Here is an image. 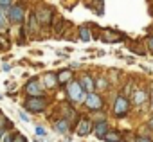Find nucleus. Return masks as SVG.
Returning <instances> with one entry per match:
<instances>
[{
	"label": "nucleus",
	"instance_id": "obj_1",
	"mask_svg": "<svg viewBox=\"0 0 153 142\" xmlns=\"http://www.w3.org/2000/svg\"><path fill=\"white\" fill-rule=\"evenodd\" d=\"M130 112V101L124 95H119L114 103V115L115 117H124Z\"/></svg>",
	"mask_w": 153,
	"mask_h": 142
},
{
	"label": "nucleus",
	"instance_id": "obj_2",
	"mask_svg": "<svg viewBox=\"0 0 153 142\" xmlns=\"http://www.w3.org/2000/svg\"><path fill=\"white\" fill-rule=\"evenodd\" d=\"M67 94H68V97H70V101H74V103H79V101H83V97H85V92H83V88H81V85H79V83H76V81H72V83H68V88H67Z\"/></svg>",
	"mask_w": 153,
	"mask_h": 142
},
{
	"label": "nucleus",
	"instance_id": "obj_3",
	"mask_svg": "<svg viewBox=\"0 0 153 142\" xmlns=\"http://www.w3.org/2000/svg\"><path fill=\"white\" fill-rule=\"evenodd\" d=\"M24 106H25L29 112H33V113H40V112H43V108H45V97H29Z\"/></svg>",
	"mask_w": 153,
	"mask_h": 142
},
{
	"label": "nucleus",
	"instance_id": "obj_4",
	"mask_svg": "<svg viewBox=\"0 0 153 142\" xmlns=\"http://www.w3.org/2000/svg\"><path fill=\"white\" fill-rule=\"evenodd\" d=\"M7 18L11 24H22L24 20V9L20 6H11L9 11H7Z\"/></svg>",
	"mask_w": 153,
	"mask_h": 142
},
{
	"label": "nucleus",
	"instance_id": "obj_5",
	"mask_svg": "<svg viewBox=\"0 0 153 142\" xmlns=\"http://www.w3.org/2000/svg\"><path fill=\"white\" fill-rule=\"evenodd\" d=\"M25 92L31 97H43V90H42V85H40L38 79H31L25 87Z\"/></svg>",
	"mask_w": 153,
	"mask_h": 142
},
{
	"label": "nucleus",
	"instance_id": "obj_6",
	"mask_svg": "<svg viewBox=\"0 0 153 142\" xmlns=\"http://www.w3.org/2000/svg\"><path fill=\"white\" fill-rule=\"evenodd\" d=\"M36 20H38V24H42V25H49L51 20H52V11H51L49 7H40L38 13H36Z\"/></svg>",
	"mask_w": 153,
	"mask_h": 142
},
{
	"label": "nucleus",
	"instance_id": "obj_7",
	"mask_svg": "<svg viewBox=\"0 0 153 142\" xmlns=\"http://www.w3.org/2000/svg\"><path fill=\"white\" fill-rule=\"evenodd\" d=\"M87 108H90V110H99L101 106H103V97L101 95H97V94H87Z\"/></svg>",
	"mask_w": 153,
	"mask_h": 142
},
{
	"label": "nucleus",
	"instance_id": "obj_8",
	"mask_svg": "<svg viewBox=\"0 0 153 142\" xmlns=\"http://www.w3.org/2000/svg\"><path fill=\"white\" fill-rule=\"evenodd\" d=\"M101 36H103V41H106V43H115V41H119V40H123V38H124V34L115 33L114 29H105Z\"/></svg>",
	"mask_w": 153,
	"mask_h": 142
},
{
	"label": "nucleus",
	"instance_id": "obj_9",
	"mask_svg": "<svg viewBox=\"0 0 153 142\" xmlns=\"http://www.w3.org/2000/svg\"><path fill=\"white\" fill-rule=\"evenodd\" d=\"M90 131H92V122H90L88 119H81L79 124H78V129H76V133H78L79 137H85V135H88Z\"/></svg>",
	"mask_w": 153,
	"mask_h": 142
},
{
	"label": "nucleus",
	"instance_id": "obj_10",
	"mask_svg": "<svg viewBox=\"0 0 153 142\" xmlns=\"http://www.w3.org/2000/svg\"><path fill=\"white\" fill-rule=\"evenodd\" d=\"M79 85H81L83 92L87 90V94H92V92H94V88H96V81H94L90 76H83V78H81V81H79Z\"/></svg>",
	"mask_w": 153,
	"mask_h": 142
},
{
	"label": "nucleus",
	"instance_id": "obj_11",
	"mask_svg": "<svg viewBox=\"0 0 153 142\" xmlns=\"http://www.w3.org/2000/svg\"><path fill=\"white\" fill-rule=\"evenodd\" d=\"M108 131H110V128H108L106 121H101V122H97V124L94 126V133H96V137H97V138H103Z\"/></svg>",
	"mask_w": 153,
	"mask_h": 142
},
{
	"label": "nucleus",
	"instance_id": "obj_12",
	"mask_svg": "<svg viewBox=\"0 0 153 142\" xmlns=\"http://www.w3.org/2000/svg\"><path fill=\"white\" fill-rule=\"evenodd\" d=\"M56 79H58V83H59V85L68 83V81L72 79V70H61V72H58V74H56Z\"/></svg>",
	"mask_w": 153,
	"mask_h": 142
},
{
	"label": "nucleus",
	"instance_id": "obj_13",
	"mask_svg": "<svg viewBox=\"0 0 153 142\" xmlns=\"http://www.w3.org/2000/svg\"><path fill=\"white\" fill-rule=\"evenodd\" d=\"M54 129L58 131V133H67L68 131V119H59V121H56L54 122Z\"/></svg>",
	"mask_w": 153,
	"mask_h": 142
},
{
	"label": "nucleus",
	"instance_id": "obj_14",
	"mask_svg": "<svg viewBox=\"0 0 153 142\" xmlns=\"http://www.w3.org/2000/svg\"><path fill=\"white\" fill-rule=\"evenodd\" d=\"M43 81H45V85H47L49 88H54V87L58 85V79H56V74H52V72H47V74L43 76Z\"/></svg>",
	"mask_w": 153,
	"mask_h": 142
},
{
	"label": "nucleus",
	"instance_id": "obj_15",
	"mask_svg": "<svg viewBox=\"0 0 153 142\" xmlns=\"http://www.w3.org/2000/svg\"><path fill=\"white\" fill-rule=\"evenodd\" d=\"M103 140H106V142H121V133L119 131H108L105 137H103Z\"/></svg>",
	"mask_w": 153,
	"mask_h": 142
},
{
	"label": "nucleus",
	"instance_id": "obj_16",
	"mask_svg": "<svg viewBox=\"0 0 153 142\" xmlns=\"http://www.w3.org/2000/svg\"><path fill=\"white\" fill-rule=\"evenodd\" d=\"M146 99H148V94H146L144 90H137V92L133 94V103H135V104H142Z\"/></svg>",
	"mask_w": 153,
	"mask_h": 142
},
{
	"label": "nucleus",
	"instance_id": "obj_17",
	"mask_svg": "<svg viewBox=\"0 0 153 142\" xmlns=\"http://www.w3.org/2000/svg\"><path fill=\"white\" fill-rule=\"evenodd\" d=\"M29 33L31 34H34V33H38V20H36V15H31L29 16Z\"/></svg>",
	"mask_w": 153,
	"mask_h": 142
},
{
	"label": "nucleus",
	"instance_id": "obj_18",
	"mask_svg": "<svg viewBox=\"0 0 153 142\" xmlns=\"http://www.w3.org/2000/svg\"><path fill=\"white\" fill-rule=\"evenodd\" d=\"M79 38L81 41H90V31L87 27H79Z\"/></svg>",
	"mask_w": 153,
	"mask_h": 142
},
{
	"label": "nucleus",
	"instance_id": "obj_19",
	"mask_svg": "<svg viewBox=\"0 0 153 142\" xmlns=\"http://www.w3.org/2000/svg\"><path fill=\"white\" fill-rule=\"evenodd\" d=\"M96 87H97V88H106V79H101V78H99V79L96 81Z\"/></svg>",
	"mask_w": 153,
	"mask_h": 142
},
{
	"label": "nucleus",
	"instance_id": "obj_20",
	"mask_svg": "<svg viewBox=\"0 0 153 142\" xmlns=\"http://www.w3.org/2000/svg\"><path fill=\"white\" fill-rule=\"evenodd\" d=\"M2 7H11V0H0V9Z\"/></svg>",
	"mask_w": 153,
	"mask_h": 142
},
{
	"label": "nucleus",
	"instance_id": "obj_21",
	"mask_svg": "<svg viewBox=\"0 0 153 142\" xmlns=\"http://www.w3.org/2000/svg\"><path fill=\"white\" fill-rule=\"evenodd\" d=\"M36 135H38V137H42V135H43V137H45V128L36 126Z\"/></svg>",
	"mask_w": 153,
	"mask_h": 142
},
{
	"label": "nucleus",
	"instance_id": "obj_22",
	"mask_svg": "<svg viewBox=\"0 0 153 142\" xmlns=\"http://www.w3.org/2000/svg\"><path fill=\"white\" fill-rule=\"evenodd\" d=\"M135 142H151L149 138H146V137H137L135 138Z\"/></svg>",
	"mask_w": 153,
	"mask_h": 142
},
{
	"label": "nucleus",
	"instance_id": "obj_23",
	"mask_svg": "<svg viewBox=\"0 0 153 142\" xmlns=\"http://www.w3.org/2000/svg\"><path fill=\"white\" fill-rule=\"evenodd\" d=\"M148 47H149V50L153 52V36H149V38H148Z\"/></svg>",
	"mask_w": 153,
	"mask_h": 142
},
{
	"label": "nucleus",
	"instance_id": "obj_24",
	"mask_svg": "<svg viewBox=\"0 0 153 142\" xmlns=\"http://www.w3.org/2000/svg\"><path fill=\"white\" fill-rule=\"evenodd\" d=\"M6 25V20H4V15H2V9H0V27Z\"/></svg>",
	"mask_w": 153,
	"mask_h": 142
},
{
	"label": "nucleus",
	"instance_id": "obj_25",
	"mask_svg": "<svg viewBox=\"0 0 153 142\" xmlns=\"http://www.w3.org/2000/svg\"><path fill=\"white\" fill-rule=\"evenodd\" d=\"M20 117H22V121H25V122H29V117L24 113V112H20Z\"/></svg>",
	"mask_w": 153,
	"mask_h": 142
},
{
	"label": "nucleus",
	"instance_id": "obj_26",
	"mask_svg": "<svg viewBox=\"0 0 153 142\" xmlns=\"http://www.w3.org/2000/svg\"><path fill=\"white\" fill-rule=\"evenodd\" d=\"M149 128H151V129H153V119H151V121H149Z\"/></svg>",
	"mask_w": 153,
	"mask_h": 142
}]
</instances>
